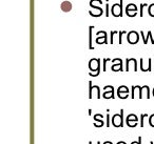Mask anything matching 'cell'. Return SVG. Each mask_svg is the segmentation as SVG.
Masks as SVG:
<instances>
[{
	"label": "cell",
	"instance_id": "cell-18",
	"mask_svg": "<svg viewBox=\"0 0 154 144\" xmlns=\"http://www.w3.org/2000/svg\"><path fill=\"white\" fill-rule=\"evenodd\" d=\"M150 144H154V143H153V141H151V142H150Z\"/></svg>",
	"mask_w": 154,
	"mask_h": 144
},
{
	"label": "cell",
	"instance_id": "cell-8",
	"mask_svg": "<svg viewBox=\"0 0 154 144\" xmlns=\"http://www.w3.org/2000/svg\"><path fill=\"white\" fill-rule=\"evenodd\" d=\"M71 9H72V5H71V3L69 2V1H64V2L61 4V10H62V11L68 12V11H70Z\"/></svg>",
	"mask_w": 154,
	"mask_h": 144
},
{
	"label": "cell",
	"instance_id": "cell-3",
	"mask_svg": "<svg viewBox=\"0 0 154 144\" xmlns=\"http://www.w3.org/2000/svg\"><path fill=\"white\" fill-rule=\"evenodd\" d=\"M137 121H138V118H137L136 115L134 114H131L129 115L128 117H127L126 119V122H127V125H128L129 127H135L137 124Z\"/></svg>",
	"mask_w": 154,
	"mask_h": 144
},
{
	"label": "cell",
	"instance_id": "cell-6",
	"mask_svg": "<svg viewBox=\"0 0 154 144\" xmlns=\"http://www.w3.org/2000/svg\"><path fill=\"white\" fill-rule=\"evenodd\" d=\"M139 98H150V91H149V86L145 85V86H141L140 89H139Z\"/></svg>",
	"mask_w": 154,
	"mask_h": 144
},
{
	"label": "cell",
	"instance_id": "cell-17",
	"mask_svg": "<svg viewBox=\"0 0 154 144\" xmlns=\"http://www.w3.org/2000/svg\"><path fill=\"white\" fill-rule=\"evenodd\" d=\"M105 144H113V143H112L111 141H106V142H105Z\"/></svg>",
	"mask_w": 154,
	"mask_h": 144
},
{
	"label": "cell",
	"instance_id": "cell-11",
	"mask_svg": "<svg viewBox=\"0 0 154 144\" xmlns=\"http://www.w3.org/2000/svg\"><path fill=\"white\" fill-rule=\"evenodd\" d=\"M145 118H148V115L147 114H141L140 115V127L145 126V123H143V121H145Z\"/></svg>",
	"mask_w": 154,
	"mask_h": 144
},
{
	"label": "cell",
	"instance_id": "cell-13",
	"mask_svg": "<svg viewBox=\"0 0 154 144\" xmlns=\"http://www.w3.org/2000/svg\"><path fill=\"white\" fill-rule=\"evenodd\" d=\"M131 144H141V137L140 136L138 137V141H133Z\"/></svg>",
	"mask_w": 154,
	"mask_h": 144
},
{
	"label": "cell",
	"instance_id": "cell-4",
	"mask_svg": "<svg viewBox=\"0 0 154 144\" xmlns=\"http://www.w3.org/2000/svg\"><path fill=\"white\" fill-rule=\"evenodd\" d=\"M117 95L120 99H126L129 96V89L127 86H120L117 89Z\"/></svg>",
	"mask_w": 154,
	"mask_h": 144
},
{
	"label": "cell",
	"instance_id": "cell-2",
	"mask_svg": "<svg viewBox=\"0 0 154 144\" xmlns=\"http://www.w3.org/2000/svg\"><path fill=\"white\" fill-rule=\"evenodd\" d=\"M99 66H100V60L95 59V58L91 59V61L89 62V68H90V70H91V72H94V70H96V74H95L94 76H92V77H96L97 75L99 74Z\"/></svg>",
	"mask_w": 154,
	"mask_h": 144
},
{
	"label": "cell",
	"instance_id": "cell-5",
	"mask_svg": "<svg viewBox=\"0 0 154 144\" xmlns=\"http://www.w3.org/2000/svg\"><path fill=\"white\" fill-rule=\"evenodd\" d=\"M128 41L130 44H135V43H137V41H138V34H137L136 32H130L128 34Z\"/></svg>",
	"mask_w": 154,
	"mask_h": 144
},
{
	"label": "cell",
	"instance_id": "cell-16",
	"mask_svg": "<svg viewBox=\"0 0 154 144\" xmlns=\"http://www.w3.org/2000/svg\"><path fill=\"white\" fill-rule=\"evenodd\" d=\"M117 144H127V143H126V142H124V141H119Z\"/></svg>",
	"mask_w": 154,
	"mask_h": 144
},
{
	"label": "cell",
	"instance_id": "cell-7",
	"mask_svg": "<svg viewBox=\"0 0 154 144\" xmlns=\"http://www.w3.org/2000/svg\"><path fill=\"white\" fill-rule=\"evenodd\" d=\"M103 116L101 114H96L94 116V126L95 127H101L103 125Z\"/></svg>",
	"mask_w": 154,
	"mask_h": 144
},
{
	"label": "cell",
	"instance_id": "cell-12",
	"mask_svg": "<svg viewBox=\"0 0 154 144\" xmlns=\"http://www.w3.org/2000/svg\"><path fill=\"white\" fill-rule=\"evenodd\" d=\"M149 124L151 125L152 127H154V114L149 117Z\"/></svg>",
	"mask_w": 154,
	"mask_h": 144
},
{
	"label": "cell",
	"instance_id": "cell-20",
	"mask_svg": "<svg viewBox=\"0 0 154 144\" xmlns=\"http://www.w3.org/2000/svg\"><path fill=\"white\" fill-rule=\"evenodd\" d=\"M103 144H105V143H103Z\"/></svg>",
	"mask_w": 154,
	"mask_h": 144
},
{
	"label": "cell",
	"instance_id": "cell-15",
	"mask_svg": "<svg viewBox=\"0 0 154 144\" xmlns=\"http://www.w3.org/2000/svg\"><path fill=\"white\" fill-rule=\"evenodd\" d=\"M110 120H111V119H110V115L108 114L107 115V127L110 126Z\"/></svg>",
	"mask_w": 154,
	"mask_h": 144
},
{
	"label": "cell",
	"instance_id": "cell-9",
	"mask_svg": "<svg viewBox=\"0 0 154 144\" xmlns=\"http://www.w3.org/2000/svg\"><path fill=\"white\" fill-rule=\"evenodd\" d=\"M96 43H98V44L107 43V34L103 35L101 37H97V38H96Z\"/></svg>",
	"mask_w": 154,
	"mask_h": 144
},
{
	"label": "cell",
	"instance_id": "cell-1",
	"mask_svg": "<svg viewBox=\"0 0 154 144\" xmlns=\"http://www.w3.org/2000/svg\"><path fill=\"white\" fill-rule=\"evenodd\" d=\"M111 122L115 127L124 126V110H120L119 114H115L114 116H112Z\"/></svg>",
	"mask_w": 154,
	"mask_h": 144
},
{
	"label": "cell",
	"instance_id": "cell-10",
	"mask_svg": "<svg viewBox=\"0 0 154 144\" xmlns=\"http://www.w3.org/2000/svg\"><path fill=\"white\" fill-rule=\"evenodd\" d=\"M103 97L105 98V99H112V98H114V89H112V91H110V92H105Z\"/></svg>",
	"mask_w": 154,
	"mask_h": 144
},
{
	"label": "cell",
	"instance_id": "cell-19",
	"mask_svg": "<svg viewBox=\"0 0 154 144\" xmlns=\"http://www.w3.org/2000/svg\"><path fill=\"white\" fill-rule=\"evenodd\" d=\"M153 97H154V88H153Z\"/></svg>",
	"mask_w": 154,
	"mask_h": 144
},
{
	"label": "cell",
	"instance_id": "cell-14",
	"mask_svg": "<svg viewBox=\"0 0 154 144\" xmlns=\"http://www.w3.org/2000/svg\"><path fill=\"white\" fill-rule=\"evenodd\" d=\"M110 61V59H103V70L106 72V65H107V62Z\"/></svg>",
	"mask_w": 154,
	"mask_h": 144
}]
</instances>
